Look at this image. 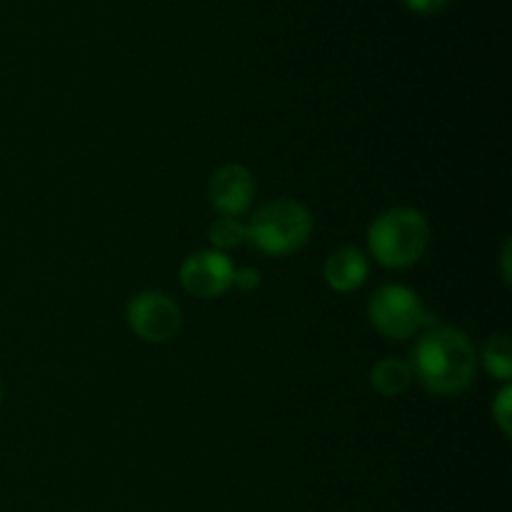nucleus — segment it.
Returning a JSON list of instances; mask_svg holds the SVG:
<instances>
[{
    "label": "nucleus",
    "mask_w": 512,
    "mask_h": 512,
    "mask_svg": "<svg viewBox=\"0 0 512 512\" xmlns=\"http://www.w3.org/2000/svg\"><path fill=\"white\" fill-rule=\"evenodd\" d=\"M0 403H3V385H0Z\"/></svg>",
    "instance_id": "obj_16"
},
{
    "label": "nucleus",
    "mask_w": 512,
    "mask_h": 512,
    "mask_svg": "<svg viewBox=\"0 0 512 512\" xmlns=\"http://www.w3.org/2000/svg\"><path fill=\"white\" fill-rule=\"evenodd\" d=\"M233 275L235 265L228 253H218L213 248L188 255L180 265V283L200 300H215L228 293L233 288Z\"/></svg>",
    "instance_id": "obj_6"
},
{
    "label": "nucleus",
    "mask_w": 512,
    "mask_h": 512,
    "mask_svg": "<svg viewBox=\"0 0 512 512\" xmlns=\"http://www.w3.org/2000/svg\"><path fill=\"white\" fill-rule=\"evenodd\" d=\"M210 205L220 213V218H240L250 210L255 198V180L245 165L228 163L215 170L208 185Z\"/></svg>",
    "instance_id": "obj_7"
},
{
    "label": "nucleus",
    "mask_w": 512,
    "mask_h": 512,
    "mask_svg": "<svg viewBox=\"0 0 512 512\" xmlns=\"http://www.w3.org/2000/svg\"><path fill=\"white\" fill-rule=\"evenodd\" d=\"M510 413H512V388L510 385H505L493 403V418H495V423H498V428L503 430V435H510V430H512Z\"/></svg>",
    "instance_id": "obj_12"
},
{
    "label": "nucleus",
    "mask_w": 512,
    "mask_h": 512,
    "mask_svg": "<svg viewBox=\"0 0 512 512\" xmlns=\"http://www.w3.org/2000/svg\"><path fill=\"white\" fill-rule=\"evenodd\" d=\"M128 325L145 343H170L183 328L180 305L160 290H145L128 303Z\"/></svg>",
    "instance_id": "obj_5"
},
{
    "label": "nucleus",
    "mask_w": 512,
    "mask_h": 512,
    "mask_svg": "<svg viewBox=\"0 0 512 512\" xmlns=\"http://www.w3.org/2000/svg\"><path fill=\"white\" fill-rule=\"evenodd\" d=\"M210 243H213V250L218 253H228V250L238 248L248 240V228L240 218H218L208 230Z\"/></svg>",
    "instance_id": "obj_11"
},
{
    "label": "nucleus",
    "mask_w": 512,
    "mask_h": 512,
    "mask_svg": "<svg viewBox=\"0 0 512 512\" xmlns=\"http://www.w3.org/2000/svg\"><path fill=\"white\" fill-rule=\"evenodd\" d=\"M233 285H238L240 290H255L260 285V273L255 268H235Z\"/></svg>",
    "instance_id": "obj_13"
},
{
    "label": "nucleus",
    "mask_w": 512,
    "mask_h": 512,
    "mask_svg": "<svg viewBox=\"0 0 512 512\" xmlns=\"http://www.w3.org/2000/svg\"><path fill=\"white\" fill-rule=\"evenodd\" d=\"M508 260H510V243H505V250H503V265H505V280H510V270H508Z\"/></svg>",
    "instance_id": "obj_15"
},
{
    "label": "nucleus",
    "mask_w": 512,
    "mask_h": 512,
    "mask_svg": "<svg viewBox=\"0 0 512 512\" xmlns=\"http://www.w3.org/2000/svg\"><path fill=\"white\" fill-rule=\"evenodd\" d=\"M245 228H248V243H253L260 253L283 258L308 243L313 233V215L305 205L280 198L260 205Z\"/></svg>",
    "instance_id": "obj_3"
},
{
    "label": "nucleus",
    "mask_w": 512,
    "mask_h": 512,
    "mask_svg": "<svg viewBox=\"0 0 512 512\" xmlns=\"http://www.w3.org/2000/svg\"><path fill=\"white\" fill-rule=\"evenodd\" d=\"M368 315L373 328L388 340H408L435 323L418 293L405 285H383L370 300Z\"/></svg>",
    "instance_id": "obj_4"
},
{
    "label": "nucleus",
    "mask_w": 512,
    "mask_h": 512,
    "mask_svg": "<svg viewBox=\"0 0 512 512\" xmlns=\"http://www.w3.org/2000/svg\"><path fill=\"white\" fill-rule=\"evenodd\" d=\"M430 243V223L418 208L385 210L368 230V248L383 268H410Z\"/></svg>",
    "instance_id": "obj_2"
},
{
    "label": "nucleus",
    "mask_w": 512,
    "mask_h": 512,
    "mask_svg": "<svg viewBox=\"0 0 512 512\" xmlns=\"http://www.w3.org/2000/svg\"><path fill=\"white\" fill-rule=\"evenodd\" d=\"M475 345L468 335L450 325H435L418 338L413 350V378L430 393L458 395L475 378Z\"/></svg>",
    "instance_id": "obj_1"
},
{
    "label": "nucleus",
    "mask_w": 512,
    "mask_h": 512,
    "mask_svg": "<svg viewBox=\"0 0 512 512\" xmlns=\"http://www.w3.org/2000/svg\"><path fill=\"white\" fill-rule=\"evenodd\" d=\"M405 5H408L413 13H420V15H435L440 13V10L445 8V5L450 3V0H403Z\"/></svg>",
    "instance_id": "obj_14"
},
{
    "label": "nucleus",
    "mask_w": 512,
    "mask_h": 512,
    "mask_svg": "<svg viewBox=\"0 0 512 512\" xmlns=\"http://www.w3.org/2000/svg\"><path fill=\"white\" fill-rule=\"evenodd\" d=\"M370 263L368 255L360 253L358 248H340L325 260V283L335 293H353L368 280Z\"/></svg>",
    "instance_id": "obj_8"
},
{
    "label": "nucleus",
    "mask_w": 512,
    "mask_h": 512,
    "mask_svg": "<svg viewBox=\"0 0 512 512\" xmlns=\"http://www.w3.org/2000/svg\"><path fill=\"white\" fill-rule=\"evenodd\" d=\"M410 383H413V368H410L408 360L383 358L370 370V385L383 398H395V395L405 393Z\"/></svg>",
    "instance_id": "obj_9"
},
{
    "label": "nucleus",
    "mask_w": 512,
    "mask_h": 512,
    "mask_svg": "<svg viewBox=\"0 0 512 512\" xmlns=\"http://www.w3.org/2000/svg\"><path fill=\"white\" fill-rule=\"evenodd\" d=\"M483 363L493 378L508 383L512 375V348L508 335H495V338L488 340L483 350Z\"/></svg>",
    "instance_id": "obj_10"
}]
</instances>
